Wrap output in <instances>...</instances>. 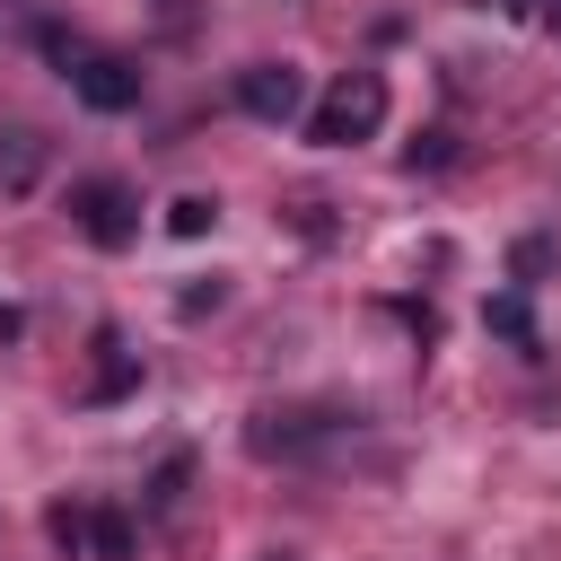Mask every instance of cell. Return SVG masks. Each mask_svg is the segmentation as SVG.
I'll return each instance as SVG.
<instances>
[{
  "mask_svg": "<svg viewBox=\"0 0 561 561\" xmlns=\"http://www.w3.org/2000/svg\"><path fill=\"white\" fill-rule=\"evenodd\" d=\"M386 123V79L377 70H342L316 105H307V140L316 149H351V140H368Z\"/></svg>",
  "mask_w": 561,
  "mask_h": 561,
  "instance_id": "6da1fadb",
  "label": "cell"
},
{
  "mask_svg": "<svg viewBox=\"0 0 561 561\" xmlns=\"http://www.w3.org/2000/svg\"><path fill=\"white\" fill-rule=\"evenodd\" d=\"M70 219H79V237H88V245H105V254H123V245L140 237V210H131V193H123L114 175L70 184Z\"/></svg>",
  "mask_w": 561,
  "mask_h": 561,
  "instance_id": "7a4b0ae2",
  "label": "cell"
},
{
  "mask_svg": "<svg viewBox=\"0 0 561 561\" xmlns=\"http://www.w3.org/2000/svg\"><path fill=\"white\" fill-rule=\"evenodd\" d=\"M237 105L254 123H298L307 114V79L289 61H254V70H237Z\"/></svg>",
  "mask_w": 561,
  "mask_h": 561,
  "instance_id": "3957f363",
  "label": "cell"
},
{
  "mask_svg": "<svg viewBox=\"0 0 561 561\" xmlns=\"http://www.w3.org/2000/svg\"><path fill=\"white\" fill-rule=\"evenodd\" d=\"M70 88H79V105H96V114L140 105V70H131L123 53H79V61H70Z\"/></svg>",
  "mask_w": 561,
  "mask_h": 561,
  "instance_id": "277c9868",
  "label": "cell"
},
{
  "mask_svg": "<svg viewBox=\"0 0 561 561\" xmlns=\"http://www.w3.org/2000/svg\"><path fill=\"white\" fill-rule=\"evenodd\" d=\"M333 421L324 412H263L254 421V456H298V447H316Z\"/></svg>",
  "mask_w": 561,
  "mask_h": 561,
  "instance_id": "5b68a950",
  "label": "cell"
},
{
  "mask_svg": "<svg viewBox=\"0 0 561 561\" xmlns=\"http://www.w3.org/2000/svg\"><path fill=\"white\" fill-rule=\"evenodd\" d=\"M131 377H140V359L123 351V333H114V324H96V377H88V403H114Z\"/></svg>",
  "mask_w": 561,
  "mask_h": 561,
  "instance_id": "8992f818",
  "label": "cell"
},
{
  "mask_svg": "<svg viewBox=\"0 0 561 561\" xmlns=\"http://www.w3.org/2000/svg\"><path fill=\"white\" fill-rule=\"evenodd\" d=\"M482 324H491V333H500V342H517V351H535V307H526V298H517V289H500V298H491V307H482Z\"/></svg>",
  "mask_w": 561,
  "mask_h": 561,
  "instance_id": "52a82bcc",
  "label": "cell"
},
{
  "mask_svg": "<svg viewBox=\"0 0 561 561\" xmlns=\"http://www.w3.org/2000/svg\"><path fill=\"white\" fill-rule=\"evenodd\" d=\"M131 543H140V535H131L123 508H88V552H96V561H131Z\"/></svg>",
  "mask_w": 561,
  "mask_h": 561,
  "instance_id": "ba28073f",
  "label": "cell"
},
{
  "mask_svg": "<svg viewBox=\"0 0 561 561\" xmlns=\"http://www.w3.org/2000/svg\"><path fill=\"white\" fill-rule=\"evenodd\" d=\"M167 228H175V237H210V228H219V202H210V193H175V202H167Z\"/></svg>",
  "mask_w": 561,
  "mask_h": 561,
  "instance_id": "9c48e42d",
  "label": "cell"
},
{
  "mask_svg": "<svg viewBox=\"0 0 561 561\" xmlns=\"http://www.w3.org/2000/svg\"><path fill=\"white\" fill-rule=\"evenodd\" d=\"M184 473H193V456H167V465H158V482H149V508H158V517L184 500Z\"/></svg>",
  "mask_w": 561,
  "mask_h": 561,
  "instance_id": "30bf717a",
  "label": "cell"
},
{
  "mask_svg": "<svg viewBox=\"0 0 561 561\" xmlns=\"http://www.w3.org/2000/svg\"><path fill=\"white\" fill-rule=\"evenodd\" d=\"M44 526H53V543H61V552H70V561H79V552H88V508H70V500H61V508H53V517H44Z\"/></svg>",
  "mask_w": 561,
  "mask_h": 561,
  "instance_id": "8fae6325",
  "label": "cell"
},
{
  "mask_svg": "<svg viewBox=\"0 0 561 561\" xmlns=\"http://www.w3.org/2000/svg\"><path fill=\"white\" fill-rule=\"evenodd\" d=\"M447 158H456V149H447V131H421V140L403 149V167H412V175H421V167H447Z\"/></svg>",
  "mask_w": 561,
  "mask_h": 561,
  "instance_id": "7c38bea8",
  "label": "cell"
},
{
  "mask_svg": "<svg viewBox=\"0 0 561 561\" xmlns=\"http://www.w3.org/2000/svg\"><path fill=\"white\" fill-rule=\"evenodd\" d=\"M219 298H228V289H219V280H193V289H184V298H175V307H184V316H210V307H219Z\"/></svg>",
  "mask_w": 561,
  "mask_h": 561,
  "instance_id": "4fadbf2b",
  "label": "cell"
},
{
  "mask_svg": "<svg viewBox=\"0 0 561 561\" xmlns=\"http://www.w3.org/2000/svg\"><path fill=\"white\" fill-rule=\"evenodd\" d=\"M158 18H167V26H184V0H158Z\"/></svg>",
  "mask_w": 561,
  "mask_h": 561,
  "instance_id": "5bb4252c",
  "label": "cell"
},
{
  "mask_svg": "<svg viewBox=\"0 0 561 561\" xmlns=\"http://www.w3.org/2000/svg\"><path fill=\"white\" fill-rule=\"evenodd\" d=\"M543 18H552V35H561V0H543Z\"/></svg>",
  "mask_w": 561,
  "mask_h": 561,
  "instance_id": "9a60e30c",
  "label": "cell"
},
{
  "mask_svg": "<svg viewBox=\"0 0 561 561\" xmlns=\"http://www.w3.org/2000/svg\"><path fill=\"white\" fill-rule=\"evenodd\" d=\"M263 561H289V552H263Z\"/></svg>",
  "mask_w": 561,
  "mask_h": 561,
  "instance_id": "2e32d148",
  "label": "cell"
}]
</instances>
